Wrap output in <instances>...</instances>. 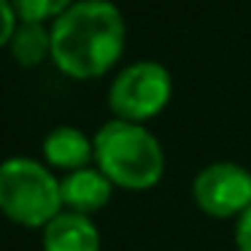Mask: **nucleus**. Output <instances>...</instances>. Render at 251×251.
Listing matches in <instances>:
<instances>
[{"label":"nucleus","mask_w":251,"mask_h":251,"mask_svg":"<svg viewBox=\"0 0 251 251\" xmlns=\"http://www.w3.org/2000/svg\"><path fill=\"white\" fill-rule=\"evenodd\" d=\"M51 62L73 81L100 78L122 60L127 25L111 0H76L49 25Z\"/></svg>","instance_id":"1"},{"label":"nucleus","mask_w":251,"mask_h":251,"mask_svg":"<svg viewBox=\"0 0 251 251\" xmlns=\"http://www.w3.org/2000/svg\"><path fill=\"white\" fill-rule=\"evenodd\" d=\"M95 168L125 192H149L165 176V149L146 125L111 119L95 132Z\"/></svg>","instance_id":"2"},{"label":"nucleus","mask_w":251,"mask_h":251,"mask_svg":"<svg viewBox=\"0 0 251 251\" xmlns=\"http://www.w3.org/2000/svg\"><path fill=\"white\" fill-rule=\"evenodd\" d=\"M62 211L60 178L46 162L8 157L0 162V213L27 229H44Z\"/></svg>","instance_id":"3"},{"label":"nucleus","mask_w":251,"mask_h":251,"mask_svg":"<svg viewBox=\"0 0 251 251\" xmlns=\"http://www.w3.org/2000/svg\"><path fill=\"white\" fill-rule=\"evenodd\" d=\"M173 98V76L154 60H138L122 68L108 87V108L114 119L146 122L157 119Z\"/></svg>","instance_id":"4"},{"label":"nucleus","mask_w":251,"mask_h":251,"mask_svg":"<svg viewBox=\"0 0 251 251\" xmlns=\"http://www.w3.org/2000/svg\"><path fill=\"white\" fill-rule=\"evenodd\" d=\"M192 200L211 219H238L251 208V170L229 159L205 165L192 181Z\"/></svg>","instance_id":"5"},{"label":"nucleus","mask_w":251,"mask_h":251,"mask_svg":"<svg viewBox=\"0 0 251 251\" xmlns=\"http://www.w3.org/2000/svg\"><path fill=\"white\" fill-rule=\"evenodd\" d=\"M60 195H62V208L65 211H76L84 216L103 211L114 197V184L105 178L100 168H81L65 173L60 178Z\"/></svg>","instance_id":"6"},{"label":"nucleus","mask_w":251,"mask_h":251,"mask_svg":"<svg viewBox=\"0 0 251 251\" xmlns=\"http://www.w3.org/2000/svg\"><path fill=\"white\" fill-rule=\"evenodd\" d=\"M44 251H100V232L92 216L62 208L41 229Z\"/></svg>","instance_id":"7"},{"label":"nucleus","mask_w":251,"mask_h":251,"mask_svg":"<svg viewBox=\"0 0 251 251\" xmlns=\"http://www.w3.org/2000/svg\"><path fill=\"white\" fill-rule=\"evenodd\" d=\"M44 162L51 170H62V173H73V170L89 168L95 162V143L84 130L71 125H60L44 138Z\"/></svg>","instance_id":"8"},{"label":"nucleus","mask_w":251,"mask_h":251,"mask_svg":"<svg viewBox=\"0 0 251 251\" xmlns=\"http://www.w3.org/2000/svg\"><path fill=\"white\" fill-rule=\"evenodd\" d=\"M8 49L22 68H38L46 60H51V33L46 25L19 22Z\"/></svg>","instance_id":"9"},{"label":"nucleus","mask_w":251,"mask_h":251,"mask_svg":"<svg viewBox=\"0 0 251 251\" xmlns=\"http://www.w3.org/2000/svg\"><path fill=\"white\" fill-rule=\"evenodd\" d=\"M76 0H14L19 22H35V25H51L60 19Z\"/></svg>","instance_id":"10"},{"label":"nucleus","mask_w":251,"mask_h":251,"mask_svg":"<svg viewBox=\"0 0 251 251\" xmlns=\"http://www.w3.org/2000/svg\"><path fill=\"white\" fill-rule=\"evenodd\" d=\"M17 8H14V0H0V49H6L11 44L14 33H17Z\"/></svg>","instance_id":"11"},{"label":"nucleus","mask_w":251,"mask_h":251,"mask_svg":"<svg viewBox=\"0 0 251 251\" xmlns=\"http://www.w3.org/2000/svg\"><path fill=\"white\" fill-rule=\"evenodd\" d=\"M235 249L251 251V208H246V211L235 219Z\"/></svg>","instance_id":"12"}]
</instances>
